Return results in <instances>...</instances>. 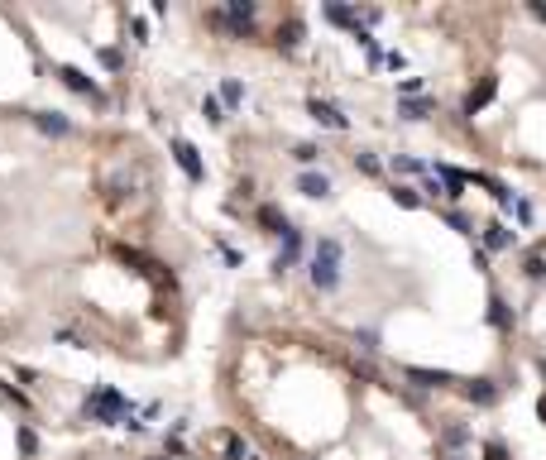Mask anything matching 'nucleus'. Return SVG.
Wrapping results in <instances>:
<instances>
[{"label":"nucleus","instance_id":"obj_1","mask_svg":"<svg viewBox=\"0 0 546 460\" xmlns=\"http://www.w3.org/2000/svg\"><path fill=\"white\" fill-rule=\"evenodd\" d=\"M340 254H345V244L335 235L317 240V249H312V288L317 293H335L340 288Z\"/></svg>","mask_w":546,"mask_h":460},{"label":"nucleus","instance_id":"obj_2","mask_svg":"<svg viewBox=\"0 0 546 460\" xmlns=\"http://www.w3.org/2000/svg\"><path fill=\"white\" fill-rule=\"evenodd\" d=\"M125 407H130V403H125L115 388H96V393L86 398V417H91V422H120V417H125Z\"/></svg>","mask_w":546,"mask_h":460},{"label":"nucleus","instance_id":"obj_3","mask_svg":"<svg viewBox=\"0 0 546 460\" xmlns=\"http://www.w3.org/2000/svg\"><path fill=\"white\" fill-rule=\"evenodd\" d=\"M307 115H312L321 130H350V115H345L340 106H331V101H321V96L307 101Z\"/></svg>","mask_w":546,"mask_h":460},{"label":"nucleus","instance_id":"obj_4","mask_svg":"<svg viewBox=\"0 0 546 460\" xmlns=\"http://www.w3.org/2000/svg\"><path fill=\"white\" fill-rule=\"evenodd\" d=\"M479 240H484V254H503V249L518 244V230H508L503 221H489V225L479 230Z\"/></svg>","mask_w":546,"mask_h":460},{"label":"nucleus","instance_id":"obj_5","mask_svg":"<svg viewBox=\"0 0 546 460\" xmlns=\"http://www.w3.org/2000/svg\"><path fill=\"white\" fill-rule=\"evenodd\" d=\"M58 77H62V86H72L77 96H86V101H96V106L106 101V96H101V86H96V81L86 77V72H77V67H58Z\"/></svg>","mask_w":546,"mask_h":460},{"label":"nucleus","instance_id":"obj_6","mask_svg":"<svg viewBox=\"0 0 546 460\" xmlns=\"http://www.w3.org/2000/svg\"><path fill=\"white\" fill-rule=\"evenodd\" d=\"M173 159H178V168L187 173L192 183H201V178H206V168H201V159H197V149H192L187 139H173Z\"/></svg>","mask_w":546,"mask_h":460},{"label":"nucleus","instance_id":"obj_7","mask_svg":"<svg viewBox=\"0 0 546 460\" xmlns=\"http://www.w3.org/2000/svg\"><path fill=\"white\" fill-rule=\"evenodd\" d=\"M465 398H470L474 407H493L498 398H503V388H498L493 379H470L465 383Z\"/></svg>","mask_w":546,"mask_h":460},{"label":"nucleus","instance_id":"obj_8","mask_svg":"<svg viewBox=\"0 0 546 460\" xmlns=\"http://www.w3.org/2000/svg\"><path fill=\"white\" fill-rule=\"evenodd\" d=\"M298 192H302V197H312V202H326L335 188H331L326 173H312V168H307V173H298Z\"/></svg>","mask_w":546,"mask_h":460},{"label":"nucleus","instance_id":"obj_9","mask_svg":"<svg viewBox=\"0 0 546 460\" xmlns=\"http://www.w3.org/2000/svg\"><path fill=\"white\" fill-rule=\"evenodd\" d=\"M403 379L417 383V388H446V383H455L446 369H422V364H408V369H403Z\"/></svg>","mask_w":546,"mask_h":460},{"label":"nucleus","instance_id":"obj_10","mask_svg":"<svg viewBox=\"0 0 546 460\" xmlns=\"http://www.w3.org/2000/svg\"><path fill=\"white\" fill-rule=\"evenodd\" d=\"M298 254H302V230H298V225H288V235H283V249H278L273 269H278V273H288L293 264H298Z\"/></svg>","mask_w":546,"mask_h":460},{"label":"nucleus","instance_id":"obj_11","mask_svg":"<svg viewBox=\"0 0 546 460\" xmlns=\"http://www.w3.org/2000/svg\"><path fill=\"white\" fill-rule=\"evenodd\" d=\"M437 178H441V188H446V197H451V202H460V197H465V183H470V173L451 168V163H437Z\"/></svg>","mask_w":546,"mask_h":460},{"label":"nucleus","instance_id":"obj_12","mask_svg":"<svg viewBox=\"0 0 546 460\" xmlns=\"http://www.w3.org/2000/svg\"><path fill=\"white\" fill-rule=\"evenodd\" d=\"M493 91H498V77H479V86L465 96V115H479V110L493 101Z\"/></svg>","mask_w":546,"mask_h":460},{"label":"nucleus","instance_id":"obj_13","mask_svg":"<svg viewBox=\"0 0 546 460\" xmlns=\"http://www.w3.org/2000/svg\"><path fill=\"white\" fill-rule=\"evenodd\" d=\"M321 15H326L331 25H340V29H359V10H355V5H340V0H331V5H321Z\"/></svg>","mask_w":546,"mask_h":460},{"label":"nucleus","instance_id":"obj_14","mask_svg":"<svg viewBox=\"0 0 546 460\" xmlns=\"http://www.w3.org/2000/svg\"><path fill=\"white\" fill-rule=\"evenodd\" d=\"M513 322H518V317H513V307L498 298V293H489V326H493V331H513Z\"/></svg>","mask_w":546,"mask_h":460},{"label":"nucleus","instance_id":"obj_15","mask_svg":"<svg viewBox=\"0 0 546 460\" xmlns=\"http://www.w3.org/2000/svg\"><path fill=\"white\" fill-rule=\"evenodd\" d=\"M388 197H393L403 211H417V206H422V192L412 188V183H393V188H388Z\"/></svg>","mask_w":546,"mask_h":460},{"label":"nucleus","instance_id":"obj_16","mask_svg":"<svg viewBox=\"0 0 546 460\" xmlns=\"http://www.w3.org/2000/svg\"><path fill=\"white\" fill-rule=\"evenodd\" d=\"M393 173H403V178H427V163L412 159V154H393Z\"/></svg>","mask_w":546,"mask_h":460},{"label":"nucleus","instance_id":"obj_17","mask_svg":"<svg viewBox=\"0 0 546 460\" xmlns=\"http://www.w3.org/2000/svg\"><path fill=\"white\" fill-rule=\"evenodd\" d=\"M259 225H269V235H288V216L278 206H259Z\"/></svg>","mask_w":546,"mask_h":460},{"label":"nucleus","instance_id":"obj_18","mask_svg":"<svg viewBox=\"0 0 546 460\" xmlns=\"http://www.w3.org/2000/svg\"><path fill=\"white\" fill-rule=\"evenodd\" d=\"M355 168L364 173V178H383V163H379V154H374V149H359V154H355Z\"/></svg>","mask_w":546,"mask_h":460},{"label":"nucleus","instance_id":"obj_19","mask_svg":"<svg viewBox=\"0 0 546 460\" xmlns=\"http://www.w3.org/2000/svg\"><path fill=\"white\" fill-rule=\"evenodd\" d=\"M432 101H398V120H427Z\"/></svg>","mask_w":546,"mask_h":460},{"label":"nucleus","instance_id":"obj_20","mask_svg":"<svg viewBox=\"0 0 546 460\" xmlns=\"http://www.w3.org/2000/svg\"><path fill=\"white\" fill-rule=\"evenodd\" d=\"M34 125H39L44 135H67V130H72V125H67L62 115H48V110H44V115H34Z\"/></svg>","mask_w":546,"mask_h":460},{"label":"nucleus","instance_id":"obj_21","mask_svg":"<svg viewBox=\"0 0 546 460\" xmlns=\"http://www.w3.org/2000/svg\"><path fill=\"white\" fill-rule=\"evenodd\" d=\"M355 39L364 44V53H369V67H379V63H383V48H379V39H374L369 29H355Z\"/></svg>","mask_w":546,"mask_h":460},{"label":"nucleus","instance_id":"obj_22","mask_svg":"<svg viewBox=\"0 0 546 460\" xmlns=\"http://www.w3.org/2000/svg\"><path fill=\"white\" fill-rule=\"evenodd\" d=\"M522 273H527L532 283H546V254H527V259H522Z\"/></svg>","mask_w":546,"mask_h":460},{"label":"nucleus","instance_id":"obj_23","mask_svg":"<svg viewBox=\"0 0 546 460\" xmlns=\"http://www.w3.org/2000/svg\"><path fill=\"white\" fill-rule=\"evenodd\" d=\"M298 44H302V20H293L288 29H278V48H288V53H293Z\"/></svg>","mask_w":546,"mask_h":460},{"label":"nucleus","instance_id":"obj_24","mask_svg":"<svg viewBox=\"0 0 546 460\" xmlns=\"http://www.w3.org/2000/svg\"><path fill=\"white\" fill-rule=\"evenodd\" d=\"M441 441H446V446L455 451V446H465V441H470V427H465V422H451V427L441 432Z\"/></svg>","mask_w":546,"mask_h":460},{"label":"nucleus","instance_id":"obj_25","mask_svg":"<svg viewBox=\"0 0 546 460\" xmlns=\"http://www.w3.org/2000/svg\"><path fill=\"white\" fill-rule=\"evenodd\" d=\"M220 101H225V106L235 110L240 101H245V86H240V81H225V86H220Z\"/></svg>","mask_w":546,"mask_h":460},{"label":"nucleus","instance_id":"obj_26","mask_svg":"<svg viewBox=\"0 0 546 460\" xmlns=\"http://www.w3.org/2000/svg\"><path fill=\"white\" fill-rule=\"evenodd\" d=\"M293 159H298L302 168H312V163L321 159V149H317V144H298V149H293Z\"/></svg>","mask_w":546,"mask_h":460},{"label":"nucleus","instance_id":"obj_27","mask_svg":"<svg viewBox=\"0 0 546 460\" xmlns=\"http://www.w3.org/2000/svg\"><path fill=\"white\" fill-rule=\"evenodd\" d=\"M446 225H451V230H460V235H474V225H470L465 211H446Z\"/></svg>","mask_w":546,"mask_h":460},{"label":"nucleus","instance_id":"obj_28","mask_svg":"<svg viewBox=\"0 0 546 460\" xmlns=\"http://www.w3.org/2000/svg\"><path fill=\"white\" fill-rule=\"evenodd\" d=\"M220 446H225V456H235V460H245V456H249V451H245V441H240V436H230V432L220 436Z\"/></svg>","mask_w":546,"mask_h":460},{"label":"nucleus","instance_id":"obj_29","mask_svg":"<svg viewBox=\"0 0 546 460\" xmlns=\"http://www.w3.org/2000/svg\"><path fill=\"white\" fill-rule=\"evenodd\" d=\"M201 115H206L211 125H220V120H225V115H220V101H216V96H206V101H201Z\"/></svg>","mask_w":546,"mask_h":460},{"label":"nucleus","instance_id":"obj_30","mask_svg":"<svg viewBox=\"0 0 546 460\" xmlns=\"http://www.w3.org/2000/svg\"><path fill=\"white\" fill-rule=\"evenodd\" d=\"M20 451H25V456H34V451H39V436L29 432V427H20Z\"/></svg>","mask_w":546,"mask_h":460},{"label":"nucleus","instance_id":"obj_31","mask_svg":"<svg viewBox=\"0 0 546 460\" xmlns=\"http://www.w3.org/2000/svg\"><path fill=\"white\" fill-rule=\"evenodd\" d=\"M422 91V77H403L398 81V96H417Z\"/></svg>","mask_w":546,"mask_h":460},{"label":"nucleus","instance_id":"obj_32","mask_svg":"<svg viewBox=\"0 0 546 460\" xmlns=\"http://www.w3.org/2000/svg\"><path fill=\"white\" fill-rule=\"evenodd\" d=\"M417 192H427V197H446V188H441V178H422V188Z\"/></svg>","mask_w":546,"mask_h":460},{"label":"nucleus","instance_id":"obj_33","mask_svg":"<svg viewBox=\"0 0 546 460\" xmlns=\"http://www.w3.org/2000/svg\"><path fill=\"white\" fill-rule=\"evenodd\" d=\"M359 350H364V355H374V350H379V341H374V331H364V336H359Z\"/></svg>","mask_w":546,"mask_h":460},{"label":"nucleus","instance_id":"obj_34","mask_svg":"<svg viewBox=\"0 0 546 460\" xmlns=\"http://www.w3.org/2000/svg\"><path fill=\"white\" fill-rule=\"evenodd\" d=\"M484 460H503V441H489V446H484Z\"/></svg>","mask_w":546,"mask_h":460},{"label":"nucleus","instance_id":"obj_35","mask_svg":"<svg viewBox=\"0 0 546 460\" xmlns=\"http://www.w3.org/2000/svg\"><path fill=\"white\" fill-rule=\"evenodd\" d=\"M451 460H465V456H451Z\"/></svg>","mask_w":546,"mask_h":460}]
</instances>
